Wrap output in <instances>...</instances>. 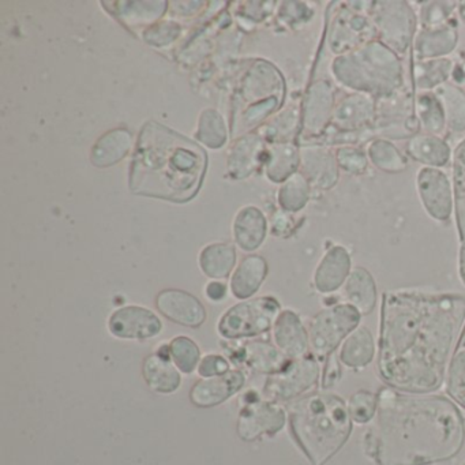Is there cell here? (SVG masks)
Segmentation results:
<instances>
[{
  "label": "cell",
  "instance_id": "24",
  "mask_svg": "<svg viewBox=\"0 0 465 465\" xmlns=\"http://www.w3.org/2000/svg\"><path fill=\"white\" fill-rule=\"evenodd\" d=\"M342 366L353 371H361L374 361L377 356V344L374 336L367 326L359 325L348 334L341 347L337 351Z\"/></svg>",
  "mask_w": 465,
  "mask_h": 465
},
{
  "label": "cell",
  "instance_id": "43",
  "mask_svg": "<svg viewBox=\"0 0 465 465\" xmlns=\"http://www.w3.org/2000/svg\"><path fill=\"white\" fill-rule=\"evenodd\" d=\"M198 138L212 148L222 146L225 141V129L223 119L214 111H206L201 119Z\"/></svg>",
  "mask_w": 465,
  "mask_h": 465
},
{
  "label": "cell",
  "instance_id": "3",
  "mask_svg": "<svg viewBox=\"0 0 465 465\" xmlns=\"http://www.w3.org/2000/svg\"><path fill=\"white\" fill-rule=\"evenodd\" d=\"M206 157L194 143L165 127L148 124L141 133L133 162V192L186 203L197 194Z\"/></svg>",
  "mask_w": 465,
  "mask_h": 465
},
{
  "label": "cell",
  "instance_id": "35",
  "mask_svg": "<svg viewBox=\"0 0 465 465\" xmlns=\"http://www.w3.org/2000/svg\"><path fill=\"white\" fill-rule=\"evenodd\" d=\"M301 167V152L292 143H282L274 146L269 157V178L274 182H285Z\"/></svg>",
  "mask_w": 465,
  "mask_h": 465
},
{
  "label": "cell",
  "instance_id": "18",
  "mask_svg": "<svg viewBox=\"0 0 465 465\" xmlns=\"http://www.w3.org/2000/svg\"><path fill=\"white\" fill-rule=\"evenodd\" d=\"M352 269L350 252L341 244H333L326 250L315 269V290L323 295L341 290Z\"/></svg>",
  "mask_w": 465,
  "mask_h": 465
},
{
  "label": "cell",
  "instance_id": "27",
  "mask_svg": "<svg viewBox=\"0 0 465 465\" xmlns=\"http://www.w3.org/2000/svg\"><path fill=\"white\" fill-rule=\"evenodd\" d=\"M143 375L149 388L157 393L170 394L178 391L182 378L175 364L162 353L149 355L143 361Z\"/></svg>",
  "mask_w": 465,
  "mask_h": 465
},
{
  "label": "cell",
  "instance_id": "9",
  "mask_svg": "<svg viewBox=\"0 0 465 465\" xmlns=\"http://www.w3.org/2000/svg\"><path fill=\"white\" fill-rule=\"evenodd\" d=\"M345 2L340 4L336 15L331 17L328 34L329 50L334 55H344L366 43L377 40L374 25L370 18L372 2Z\"/></svg>",
  "mask_w": 465,
  "mask_h": 465
},
{
  "label": "cell",
  "instance_id": "29",
  "mask_svg": "<svg viewBox=\"0 0 465 465\" xmlns=\"http://www.w3.org/2000/svg\"><path fill=\"white\" fill-rule=\"evenodd\" d=\"M233 235L244 252L257 250L266 236V220L262 212L252 206L242 209L233 224Z\"/></svg>",
  "mask_w": 465,
  "mask_h": 465
},
{
  "label": "cell",
  "instance_id": "25",
  "mask_svg": "<svg viewBox=\"0 0 465 465\" xmlns=\"http://www.w3.org/2000/svg\"><path fill=\"white\" fill-rule=\"evenodd\" d=\"M341 290L345 303L355 307L361 317L371 314L377 307V282L363 266H355L352 269Z\"/></svg>",
  "mask_w": 465,
  "mask_h": 465
},
{
  "label": "cell",
  "instance_id": "15",
  "mask_svg": "<svg viewBox=\"0 0 465 465\" xmlns=\"http://www.w3.org/2000/svg\"><path fill=\"white\" fill-rule=\"evenodd\" d=\"M287 413L274 401L250 402L239 415L238 431L244 440H254L261 435H274L284 427Z\"/></svg>",
  "mask_w": 465,
  "mask_h": 465
},
{
  "label": "cell",
  "instance_id": "10",
  "mask_svg": "<svg viewBox=\"0 0 465 465\" xmlns=\"http://www.w3.org/2000/svg\"><path fill=\"white\" fill-rule=\"evenodd\" d=\"M280 312L282 307L272 296L236 304L223 315L219 323L220 334L228 340L260 336L273 328Z\"/></svg>",
  "mask_w": 465,
  "mask_h": 465
},
{
  "label": "cell",
  "instance_id": "34",
  "mask_svg": "<svg viewBox=\"0 0 465 465\" xmlns=\"http://www.w3.org/2000/svg\"><path fill=\"white\" fill-rule=\"evenodd\" d=\"M235 262V249L231 244H211L201 252V269L211 279H225L232 271Z\"/></svg>",
  "mask_w": 465,
  "mask_h": 465
},
{
  "label": "cell",
  "instance_id": "36",
  "mask_svg": "<svg viewBox=\"0 0 465 465\" xmlns=\"http://www.w3.org/2000/svg\"><path fill=\"white\" fill-rule=\"evenodd\" d=\"M130 149V134L124 130H116L103 137L94 146L92 160L99 167L115 164L124 159Z\"/></svg>",
  "mask_w": 465,
  "mask_h": 465
},
{
  "label": "cell",
  "instance_id": "26",
  "mask_svg": "<svg viewBox=\"0 0 465 465\" xmlns=\"http://www.w3.org/2000/svg\"><path fill=\"white\" fill-rule=\"evenodd\" d=\"M241 361L252 371L273 375L282 371L291 359L271 342L252 341L242 348Z\"/></svg>",
  "mask_w": 465,
  "mask_h": 465
},
{
  "label": "cell",
  "instance_id": "20",
  "mask_svg": "<svg viewBox=\"0 0 465 465\" xmlns=\"http://www.w3.org/2000/svg\"><path fill=\"white\" fill-rule=\"evenodd\" d=\"M156 306L165 318L179 325L198 328L206 320L205 307L184 291H163L157 296Z\"/></svg>",
  "mask_w": 465,
  "mask_h": 465
},
{
  "label": "cell",
  "instance_id": "4",
  "mask_svg": "<svg viewBox=\"0 0 465 465\" xmlns=\"http://www.w3.org/2000/svg\"><path fill=\"white\" fill-rule=\"evenodd\" d=\"M291 431L312 465H325L352 434L347 401L333 391H312L288 408Z\"/></svg>",
  "mask_w": 465,
  "mask_h": 465
},
{
  "label": "cell",
  "instance_id": "17",
  "mask_svg": "<svg viewBox=\"0 0 465 465\" xmlns=\"http://www.w3.org/2000/svg\"><path fill=\"white\" fill-rule=\"evenodd\" d=\"M301 173L310 184L320 190H331L340 179L336 153L322 143L306 146L301 151Z\"/></svg>",
  "mask_w": 465,
  "mask_h": 465
},
{
  "label": "cell",
  "instance_id": "32",
  "mask_svg": "<svg viewBox=\"0 0 465 465\" xmlns=\"http://www.w3.org/2000/svg\"><path fill=\"white\" fill-rule=\"evenodd\" d=\"M415 115L421 133L442 137L446 129L442 104L434 92H415Z\"/></svg>",
  "mask_w": 465,
  "mask_h": 465
},
{
  "label": "cell",
  "instance_id": "39",
  "mask_svg": "<svg viewBox=\"0 0 465 465\" xmlns=\"http://www.w3.org/2000/svg\"><path fill=\"white\" fill-rule=\"evenodd\" d=\"M170 356L173 364L182 372L192 374L200 366L201 351L200 347L186 336L175 337L168 345Z\"/></svg>",
  "mask_w": 465,
  "mask_h": 465
},
{
  "label": "cell",
  "instance_id": "12",
  "mask_svg": "<svg viewBox=\"0 0 465 465\" xmlns=\"http://www.w3.org/2000/svg\"><path fill=\"white\" fill-rule=\"evenodd\" d=\"M415 186L424 212L435 222H450L456 205L450 176L440 168L421 167L416 173Z\"/></svg>",
  "mask_w": 465,
  "mask_h": 465
},
{
  "label": "cell",
  "instance_id": "40",
  "mask_svg": "<svg viewBox=\"0 0 465 465\" xmlns=\"http://www.w3.org/2000/svg\"><path fill=\"white\" fill-rule=\"evenodd\" d=\"M347 405L348 412H350L353 423L359 424V426L371 423L374 420L375 415H377V393L361 389V391L351 394Z\"/></svg>",
  "mask_w": 465,
  "mask_h": 465
},
{
  "label": "cell",
  "instance_id": "50",
  "mask_svg": "<svg viewBox=\"0 0 465 465\" xmlns=\"http://www.w3.org/2000/svg\"><path fill=\"white\" fill-rule=\"evenodd\" d=\"M457 13H459L460 20H461L462 24L465 25V2L459 4V9H457Z\"/></svg>",
  "mask_w": 465,
  "mask_h": 465
},
{
  "label": "cell",
  "instance_id": "21",
  "mask_svg": "<svg viewBox=\"0 0 465 465\" xmlns=\"http://www.w3.org/2000/svg\"><path fill=\"white\" fill-rule=\"evenodd\" d=\"M273 341L288 359L309 355V331L303 321L292 310L280 312L273 325Z\"/></svg>",
  "mask_w": 465,
  "mask_h": 465
},
{
  "label": "cell",
  "instance_id": "38",
  "mask_svg": "<svg viewBox=\"0 0 465 465\" xmlns=\"http://www.w3.org/2000/svg\"><path fill=\"white\" fill-rule=\"evenodd\" d=\"M445 391L449 399L465 411V328L449 369Z\"/></svg>",
  "mask_w": 465,
  "mask_h": 465
},
{
  "label": "cell",
  "instance_id": "1",
  "mask_svg": "<svg viewBox=\"0 0 465 465\" xmlns=\"http://www.w3.org/2000/svg\"><path fill=\"white\" fill-rule=\"evenodd\" d=\"M464 328L461 293L386 291L381 299L378 378L404 393L442 391Z\"/></svg>",
  "mask_w": 465,
  "mask_h": 465
},
{
  "label": "cell",
  "instance_id": "30",
  "mask_svg": "<svg viewBox=\"0 0 465 465\" xmlns=\"http://www.w3.org/2000/svg\"><path fill=\"white\" fill-rule=\"evenodd\" d=\"M268 263L260 255H252L242 261L231 282V290L238 299L252 298L265 280Z\"/></svg>",
  "mask_w": 465,
  "mask_h": 465
},
{
  "label": "cell",
  "instance_id": "8",
  "mask_svg": "<svg viewBox=\"0 0 465 465\" xmlns=\"http://www.w3.org/2000/svg\"><path fill=\"white\" fill-rule=\"evenodd\" d=\"M372 129L375 137L388 141H408L420 133L415 115V91L405 85L377 99Z\"/></svg>",
  "mask_w": 465,
  "mask_h": 465
},
{
  "label": "cell",
  "instance_id": "48",
  "mask_svg": "<svg viewBox=\"0 0 465 465\" xmlns=\"http://www.w3.org/2000/svg\"><path fill=\"white\" fill-rule=\"evenodd\" d=\"M225 295H227V287H225L223 282H212L211 284H208V287H206V296H208L211 301H223Z\"/></svg>",
  "mask_w": 465,
  "mask_h": 465
},
{
  "label": "cell",
  "instance_id": "33",
  "mask_svg": "<svg viewBox=\"0 0 465 465\" xmlns=\"http://www.w3.org/2000/svg\"><path fill=\"white\" fill-rule=\"evenodd\" d=\"M370 164L386 173H404L408 168V159L397 149L391 141L374 138L366 145Z\"/></svg>",
  "mask_w": 465,
  "mask_h": 465
},
{
  "label": "cell",
  "instance_id": "37",
  "mask_svg": "<svg viewBox=\"0 0 465 465\" xmlns=\"http://www.w3.org/2000/svg\"><path fill=\"white\" fill-rule=\"evenodd\" d=\"M310 195H312V184L307 181L306 176L298 171L282 183L279 203L285 212L296 213L307 205Z\"/></svg>",
  "mask_w": 465,
  "mask_h": 465
},
{
  "label": "cell",
  "instance_id": "16",
  "mask_svg": "<svg viewBox=\"0 0 465 465\" xmlns=\"http://www.w3.org/2000/svg\"><path fill=\"white\" fill-rule=\"evenodd\" d=\"M108 329L118 339L148 340L159 336L163 323L153 312L145 307L126 306L111 315Z\"/></svg>",
  "mask_w": 465,
  "mask_h": 465
},
{
  "label": "cell",
  "instance_id": "51",
  "mask_svg": "<svg viewBox=\"0 0 465 465\" xmlns=\"http://www.w3.org/2000/svg\"><path fill=\"white\" fill-rule=\"evenodd\" d=\"M465 465V464H464Z\"/></svg>",
  "mask_w": 465,
  "mask_h": 465
},
{
  "label": "cell",
  "instance_id": "6",
  "mask_svg": "<svg viewBox=\"0 0 465 465\" xmlns=\"http://www.w3.org/2000/svg\"><path fill=\"white\" fill-rule=\"evenodd\" d=\"M361 314L345 302L331 304L314 315L307 326L310 353L318 361H325L337 352L348 334L361 325Z\"/></svg>",
  "mask_w": 465,
  "mask_h": 465
},
{
  "label": "cell",
  "instance_id": "31",
  "mask_svg": "<svg viewBox=\"0 0 465 465\" xmlns=\"http://www.w3.org/2000/svg\"><path fill=\"white\" fill-rule=\"evenodd\" d=\"M442 104L446 129L453 134L465 132V91L454 83H446L434 89Z\"/></svg>",
  "mask_w": 465,
  "mask_h": 465
},
{
  "label": "cell",
  "instance_id": "42",
  "mask_svg": "<svg viewBox=\"0 0 465 465\" xmlns=\"http://www.w3.org/2000/svg\"><path fill=\"white\" fill-rule=\"evenodd\" d=\"M337 164L348 175L361 176L367 173L369 157L363 146L347 145L336 148Z\"/></svg>",
  "mask_w": 465,
  "mask_h": 465
},
{
  "label": "cell",
  "instance_id": "45",
  "mask_svg": "<svg viewBox=\"0 0 465 465\" xmlns=\"http://www.w3.org/2000/svg\"><path fill=\"white\" fill-rule=\"evenodd\" d=\"M342 377V363L339 353L334 352L323 361L322 375H321V388L331 391Z\"/></svg>",
  "mask_w": 465,
  "mask_h": 465
},
{
  "label": "cell",
  "instance_id": "11",
  "mask_svg": "<svg viewBox=\"0 0 465 465\" xmlns=\"http://www.w3.org/2000/svg\"><path fill=\"white\" fill-rule=\"evenodd\" d=\"M321 375L320 361L312 353L291 359L282 371L268 378L263 393L273 401H292L312 393L321 385Z\"/></svg>",
  "mask_w": 465,
  "mask_h": 465
},
{
  "label": "cell",
  "instance_id": "23",
  "mask_svg": "<svg viewBox=\"0 0 465 465\" xmlns=\"http://www.w3.org/2000/svg\"><path fill=\"white\" fill-rule=\"evenodd\" d=\"M405 153L408 159L420 163L423 167L440 170L453 159V152L443 137L421 132L407 141Z\"/></svg>",
  "mask_w": 465,
  "mask_h": 465
},
{
  "label": "cell",
  "instance_id": "22",
  "mask_svg": "<svg viewBox=\"0 0 465 465\" xmlns=\"http://www.w3.org/2000/svg\"><path fill=\"white\" fill-rule=\"evenodd\" d=\"M244 382L246 377L238 370L217 377L205 378L193 386L190 400L200 408L216 407L238 393L243 388Z\"/></svg>",
  "mask_w": 465,
  "mask_h": 465
},
{
  "label": "cell",
  "instance_id": "46",
  "mask_svg": "<svg viewBox=\"0 0 465 465\" xmlns=\"http://www.w3.org/2000/svg\"><path fill=\"white\" fill-rule=\"evenodd\" d=\"M230 370V363L222 355H208L200 361L198 374L201 377L212 378L217 375L227 374Z\"/></svg>",
  "mask_w": 465,
  "mask_h": 465
},
{
  "label": "cell",
  "instance_id": "5",
  "mask_svg": "<svg viewBox=\"0 0 465 465\" xmlns=\"http://www.w3.org/2000/svg\"><path fill=\"white\" fill-rule=\"evenodd\" d=\"M337 84L351 92L380 99L404 88L401 58L380 40H372L334 58L331 66Z\"/></svg>",
  "mask_w": 465,
  "mask_h": 465
},
{
  "label": "cell",
  "instance_id": "44",
  "mask_svg": "<svg viewBox=\"0 0 465 465\" xmlns=\"http://www.w3.org/2000/svg\"><path fill=\"white\" fill-rule=\"evenodd\" d=\"M299 116L301 115H299V111L296 108L282 114L280 118L277 119L276 124H274V127H272V130H273V133H272V137H274L273 140H291L293 133L298 129Z\"/></svg>",
  "mask_w": 465,
  "mask_h": 465
},
{
  "label": "cell",
  "instance_id": "13",
  "mask_svg": "<svg viewBox=\"0 0 465 465\" xmlns=\"http://www.w3.org/2000/svg\"><path fill=\"white\" fill-rule=\"evenodd\" d=\"M336 96L331 83L320 80L312 84L304 99L302 127L304 137L320 141L323 137L333 119Z\"/></svg>",
  "mask_w": 465,
  "mask_h": 465
},
{
  "label": "cell",
  "instance_id": "41",
  "mask_svg": "<svg viewBox=\"0 0 465 465\" xmlns=\"http://www.w3.org/2000/svg\"><path fill=\"white\" fill-rule=\"evenodd\" d=\"M419 9V26L434 28L451 21V15L459 9L457 2H421Z\"/></svg>",
  "mask_w": 465,
  "mask_h": 465
},
{
  "label": "cell",
  "instance_id": "14",
  "mask_svg": "<svg viewBox=\"0 0 465 465\" xmlns=\"http://www.w3.org/2000/svg\"><path fill=\"white\" fill-rule=\"evenodd\" d=\"M377 99L369 94L350 92L340 97L334 107L329 129L340 133H359L372 129Z\"/></svg>",
  "mask_w": 465,
  "mask_h": 465
},
{
  "label": "cell",
  "instance_id": "19",
  "mask_svg": "<svg viewBox=\"0 0 465 465\" xmlns=\"http://www.w3.org/2000/svg\"><path fill=\"white\" fill-rule=\"evenodd\" d=\"M459 45V31L454 23L443 24L434 28H420L412 43L413 61L448 58Z\"/></svg>",
  "mask_w": 465,
  "mask_h": 465
},
{
  "label": "cell",
  "instance_id": "2",
  "mask_svg": "<svg viewBox=\"0 0 465 465\" xmlns=\"http://www.w3.org/2000/svg\"><path fill=\"white\" fill-rule=\"evenodd\" d=\"M372 426L364 432V453L375 465H432L461 451L465 421L448 396L404 393L382 386Z\"/></svg>",
  "mask_w": 465,
  "mask_h": 465
},
{
  "label": "cell",
  "instance_id": "28",
  "mask_svg": "<svg viewBox=\"0 0 465 465\" xmlns=\"http://www.w3.org/2000/svg\"><path fill=\"white\" fill-rule=\"evenodd\" d=\"M454 61L450 58L413 61L412 84L415 92H431L449 83L454 72Z\"/></svg>",
  "mask_w": 465,
  "mask_h": 465
},
{
  "label": "cell",
  "instance_id": "7",
  "mask_svg": "<svg viewBox=\"0 0 465 465\" xmlns=\"http://www.w3.org/2000/svg\"><path fill=\"white\" fill-rule=\"evenodd\" d=\"M370 18L377 40L400 58L412 50L413 39L419 28L418 15L412 5L404 0L372 2Z\"/></svg>",
  "mask_w": 465,
  "mask_h": 465
},
{
  "label": "cell",
  "instance_id": "47",
  "mask_svg": "<svg viewBox=\"0 0 465 465\" xmlns=\"http://www.w3.org/2000/svg\"><path fill=\"white\" fill-rule=\"evenodd\" d=\"M465 178V140L453 152V179Z\"/></svg>",
  "mask_w": 465,
  "mask_h": 465
},
{
  "label": "cell",
  "instance_id": "49",
  "mask_svg": "<svg viewBox=\"0 0 465 465\" xmlns=\"http://www.w3.org/2000/svg\"><path fill=\"white\" fill-rule=\"evenodd\" d=\"M459 279L461 282V284L464 285L465 288V239L460 241V249H459Z\"/></svg>",
  "mask_w": 465,
  "mask_h": 465
}]
</instances>
